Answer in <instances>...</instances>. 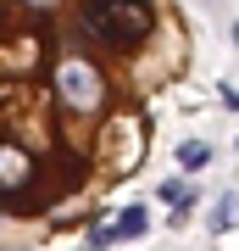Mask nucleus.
<instances>
[{"label": "nucleus", "instance_id": "f03ea898", "mask_svg": "<svg viewBox=\"0 0 239 251\" xmlns=\"http://www.w3.org/2000/svg\"><path fill=\"white\" fill-rule=\"evenodd\" d=\"M178 162L195 173V168H206V162H212V145H206V140H184V145H178Z\"/></svg>", "mask_w": 239, "mask_h": 251}, {"label": "nucleus", "instance_id": "7ed1b4c3", "mask_svg": "<svg viewBox=\"0 0 239 251\" xmlns=\"http://www.w3.org/2000/svg\"><path fill=\"white\" fill-rule=\"evenodd\" d=\"M161 201H173V206H184V184H178V179H167V184H161Z\"/></svg>", "mask_w": 239, "mask_h": 251}, {"label": "nucleus", "instance_id": "f257e3e1", "mask_svg": "<svg viewBox=\"0 0 239 251\" xmlns=\"http://www.w3.org/2000/svg\"><path fill=\"white\" fill-rule=\"evenodd\" d=\"M145 229H151V212H145V206H123L117 224H100V229H95V240H100V246H117V240H139Z\"/></svg>", "mask_w": 239, "mask_h": 251}]
</instances>
